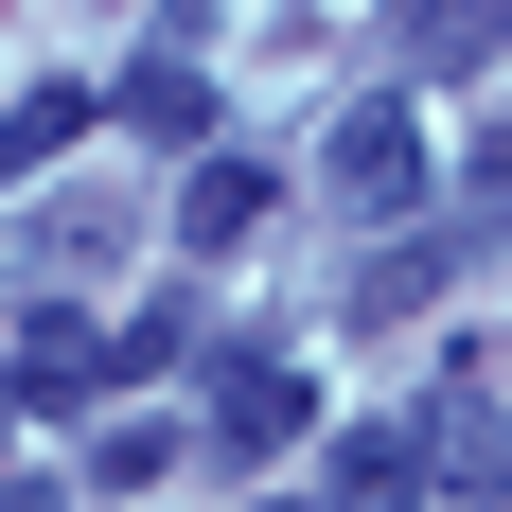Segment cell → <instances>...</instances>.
<instances>
[{
  "mask_svg": "<svg viewBox=\"0 0 512 512\" xmlns=\"http://www.w3.org/2000/svg\"><path fill=\"white\" fill-rule=\"evenodd\" d=\"M301 424H318L301 354H230V371H212V460H283Z\"/></svg>",
  "mask_w": 512,
  "mask_h": 512,
  "instance_id": "cell-1",
  "label": "cell"
},
{
  "mask_svg": "<svg viewBox=\"0 0 512 512\" xmlns=\"http://www.w3.org/2000/svg\"><path fill=\"white\" fill-rule=\"evenodd\" d=\"M106 124L159 142V159H212V71H195V53H142V71L106 89Z\"/></svg>",
  "mask_w": 512,
  "mask_h": 512,
  "instance_id": "cell-2",
  "label": "cell"
},
{
  "mask_svg": "<svg viewBox=\"0 0 512 512\" xmlns=\"http://www.w3.org/2000/svg\"><path fill=\"white\" fill-rule=\"evenodd\" d=\"M318 177H336V195H354V212H407V195H424V124H407V106H354V124H336V159H318Z\"/></svg>",
  "mask_w": 512,
  "mask_h": 512,
  "instance_id": "cell-3",
  "label": "cell"
},
{
  "mask_svg": "<svg viewBox=\"0 0 512 512\" xmlns=\"http://www.w3.org/2000/svg\"><path fill=\"white\" fill-rule=\"evenodd\" d=\"M460 265H477V230H389V248L354 265V318H371V336H389V318H424V301H442V283H460Z\"/></svg>",
  "mask_w": 512,
  "mask_h": 512,
  "instance_id": "cell-4",
  "label": "cell"
},
{
  "mask_svg": "<svg viewBox=\"0 0 512 512\" xmlns=\"http://www.w3.org/2000/svg\"><path fill=\"white\" fill-rule=\"evenodd\" d=\"M336 512H442V495H424V407H389V424L336 442Z\"/></svg>",
  "mask_w": 512,
  "mask_h": 512,
  "instance_id": "cell-5",
  "label": "cell"
},
{
  "mask_svg": "<svg viewBox=\"0 0 512 512\" xmlns=\"http://www.w3.org/2000/svg\"><path fill=\"white\" fill-rule=\"evenodd\" d=\"M265 195H283V177H265V159H230V142H212L195 177H177V248H248V230H265Z\"/></svg>",
  "mask_w": 512,
  "mask_h": 512,
  "instance_id": "cell-6",
  "label": "cell"
},
{
  "mask_svg": "<svg viewBox=\"0 0 512 512\" xmlns=\"http://www.w3.org/2000/svg\"><path fill=\"white\" fill-rule=\"evenodd\" d=\"M512 477V424L477 407V389H442V407H424V495H495Z\"/></svg>",
  "mask_w": 512,
  "mask_h": 512,
  "instance_id": "cell-7",
  "label": "cell"
},
{
  "mask_svg": "<svg viewBox=\"0 0 512 512\" xmlns=\"http://www.w3.org/2000/svg\"><path fill=\"white\" fill-rule=\"evenodd\" d=\"M0 389H18V407H71V389H106V336H89L71 301H53V318H18V371H0Z\"/></svg>",
  "mask_w": 512,
  "mask_h": 512,
  "instance_id": "cell-8",
  "label": "cell"
},
{
  "mask_svg": "<svg viewBox=\"0 0 512 512\" xmlns=\"http://www.w3.org/2000/svg\"><path fill=\"white\" fill-rule=\"evenodd\" d=\"M89 124H106V89H18V106H0V177H53Z\"/></svg>",
  "mask_w": 512,
  "mask_h": 512,
  "instance_id": "cell-9",
  "label": "cell"
},
{
  "mask_svg": "<svg viewBox=\"0 0 512 512\" xmlns=\"http://www.w3.org/2000/svg\"><path fill=\"white\" fill-rule=\"evenodd\" d=\"M36 265H124V195H53L36 212Z\"/></svg>",
  "mask_w": 512,
  "mask_h": 512,
  "instance_id": "cell-10",
  "label": "cell"
},
{
  "mask_svg": "<svg viewBox=\"0 0 512 512\" xmlns=\"http://www.w3.org/2000/svg\"><path fill=\"white\" fill-rule=\"evenodd\" d=\"M142 477H177V424H106V442H89V495H142Z\"/></svg>",
  "mask_w": 512,
  "mask_h": 512,
  "instance_id": "cell-11",
  "label": "cell"
}]
</instances>
